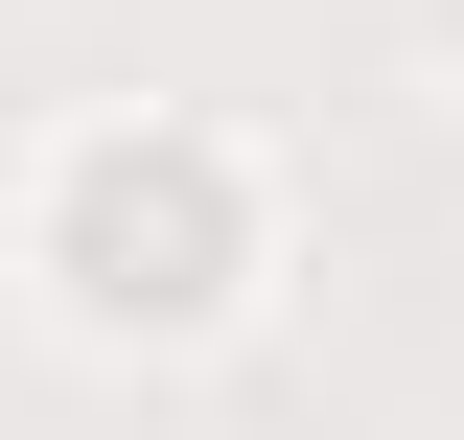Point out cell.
Wrapping results in <instances>:
<instances>
[{
    "mask_svg": "<svg viewBox=\"0 0 464 440\" xmlns=\"http://www.w3.org/2000/svg\"><path fill=\"white\" fill-rule=\"evenodd\" d=\"M70 278H93V301H209V278H232V163H209V139L70 163Z\"/></svg>",
    "mask_w": 464,
    "mask_h": 440,
    "instance_id": "1",
    "label": "cell"
}]
</instances>
